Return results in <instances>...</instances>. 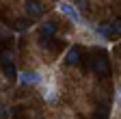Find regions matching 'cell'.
<instances>
[{
  "mask_svg": "<svg viewBox=\"0 0 121 119\" xmlns=\"http://www.w3.org/2000/svg\"><path fill=\"white\" fill-rule=\"evenodd\" d=\"M93 69L99 78H108L110 76V63L106 52H99V56H93Z\"/></svg>",
  "mask_w": 121,
  "mask_h": 119,
  "instance_id": "cell-1",
  "label": "cell"
},
{
  "mask_svg": "<svg viewBox=\"0 0 121 119\" xmlns=\"http://www.w3.org/2000/svg\"><path fill=\"white\" fill-rule=\"evenodd\" d=\"M97 33L102 37H108V39H115V37H121V18L119 20H112L108 24H104L97 28Z\"/></svg>",
  "mask_w": 121,
  "mask_h": 119,
  "instance_id": "cell-2",
  "label": "cell"
},
{
  "mask_svg": "<svg viewBox=\"0 0 121 119\" xmlns=\"http://www.w3.org/2000/svg\"><path fill=\"white\" fill-rule=\"evenodd\" d=\"M58 11L63 13L65 18H69V20H71L73 24H80V22H82V20H80V13L76 11V7H73V4H69V2H60Z\"/></svg>",
  "mask_w": 121,
  "mask_h": 119,
  "instance_id": "cell-3",
  "label": "cell"
},
{
  "mask_svg": "<svg viewBox=\"0 0 121 119\" xmlns=\"http://www.w3.org/2000/svg\"><path fill=\"white\" fill-rule=\"evenodd\" d=\"M80 61H82V50H80V46L69 48V52L65 56V63L67 65H80Z\"/></svg>",
  "mask_w": 121,
  "mask_h": 119,
  "instance_id": "cell-4",
  "label": "cell"
},
{
  "mask_svg": "<svg viewBox=\"0 0 121 119\" xmlns=\"http://www.w3.org/2000/svg\"><path fill=\"white\" fill-rule=\"evenodd\" d=\"M26 13H28V18H37L43 13V4L39 0H26Z\"/></svg>",
  "mask_w": 121,
  "mask_h": 119,
  "instance_id": "cell-5",
  "label": "cell"
},
{
  "mask_svg": "<svg viewBox=\"0 0 121 119\" xmlns=\"http://www.w3.org/2000/svg\"><path fill=\"white\" fill-rule=\"evenodd\" d=\"M20 82L22 84H37V82H41V74H37V71H24V74H20Z\"/></svg>",
  "mask_w": 121,
  "mask_h": 119,
  "instance_id": "cell-6",
  "label": "cell"
},
{
  "mask_svg": "<svg viewBox=\"0 0 121 119\" xmlns=\"http://www.w3.org/2000/svg\"><path fill=\"white\" fill-rule=\"evenodd\" d=\"M54 33H56V24H54L52 20L41 24V37H43V39H52V37H54Z\"/></svg>",
  "mask_w": 121,
  "mask_h": 119,
  "instance_id": "cell-7",
  "label": "cell"
},
{
  "mask_svg": "<svg viewBox=\"0 0 121 119\" xmlns=\"http://www.w3.org/2000/svg\"><path fill=\"white\" fill-rule=\"evenodd\" d=\"M41 46L52 50V52H58L60 50V41H56V39H41Z\"/></svg>",
  "mask_w": 121,
  "mask_h": 119,
  "instance_id": "cell-8",
  "label": "cell"
},
{
  "mask_svg": "<svg viewBox=\"0 0 121 119\" xmlns=\"http://www.w3.org/2000/svg\"><path fill=\"white\" fill-rule=\"evenodd\" d=\"M108 113H110L108 104H99L97 110H95V115H93V119H108Z\"/></svg>",
  "mask_w": 121,
  "mask_h": 119,
  "instance_id": "cell-9",
  "label": "cell"
},
{
  "mask_svg": "<svg viewBox=\"0 0 121 119\" xmlns=\"http://www.w3.org/2000/svg\"><path fill=\"white\" fill-rule=\"evenodd\" d=\"M28 26H30V22L24 20V18H20V20H15V22H13V28H15V31H26Z\"/></svg>",
  "mask_w": 121,
  "mask_h": 119,
  "instance_id": "cell-10",
  "label": "cell"
},
{
  "mask_svg": "<svg viewBox=\"0 0 121 119\" xmlns=\"http://www.w3.org/2000/svg\"><path fill=\"white\" fill-rule=\"evenodd\" d=\"M45 97H48V102H56V93H54V89H48Z\"/></svg>",
  "mask_w": 121,
  "mask_h": 119,
  "instance_id": "cell-11",
  "label": "cell"
},
{
  "mask_svg": "<svg viewBox=\"0 0 121 119\" xmlns=\"http://www.w3.org/2000/svg\"><path fill=\"white\" fill-rule=\"evenodd\" d=\"M76 4H78V7H82V9H84V7H86V0H76Z\"/></svg>",
  "mask_w": 121,
  "mask_h": 119,
  "instance_id": "cell-12",
  "label": "cell"
},
{
  "mask_svg": "<svg viewBox=\"0 0 121 119\" xmlns=\"http://www.w3.org/2000/svg\"><path fill=\"white\" fill-rule=\"evenodd\" d=\"M56 2H58V0H56Z\"/></svg>",
  "mask_w": 121,
  "mask_h": 119,
  "instance_id": "cell-13",
  "label": "cell"
}]
</instances>
